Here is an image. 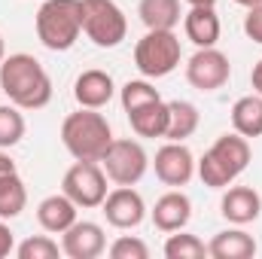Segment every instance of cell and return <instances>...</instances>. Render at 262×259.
I'll return each mask as SVG.
<instances>
[{"instance_id":"obj_1","label":"cell","mask_w":262,"mask_h":259,"mask_svg":"<svg viewBox=\"0 0 262 259\" xmlns=\"http://www.w3.org/2000/svg\"><path fill=\"white\" fill-rule=\"evenodd\" d=\"M0 89L9 104L21 110H43L52 101V79L46 67L28 52L6 55L0 61Z\"/></svg>"},{"instance_id":"obj_2","label":"cell","mask_w":262,"mask_h":259,"mask_svg":"<svg viewBox=\"0 0 262 259\" xmlns=\"http://www.w3.org/2000/svg\"><path fill=\"white\" fill-rule=\"evenodd\" d=\"M250 159H253V149H250V140L247 137H241L238 131L220 134L213 140V146L195 162V174L201 177L204 186L226 189V186H232L247 171Z\"/></svg>"},{"instance_id":"obj_3","label":"cell","mask_w":262,"mask_h":259,"mask_svg":"<svg viewBox=\"0 0 262 259\" xmlns=\"http://www.w3.org/2000/svg\"><path fill=\"white\" fill-rule=\"evenodd\" d=\"M61 143L76 162H101L113 143V128L104 113L79 107L61 122Z\"/></svg>"},{"instance_id":"obj_4","label":"cell","mask_w":262,"mask_h":259,"mask_svg":"<svg viewBox=\"0 0 262 259\" xmlns=\"http://www.w3.org/2000/svg\"><path fill=\"white\" fill-rule=\"evenodd\" d=\"M37 40L49 52H67L82 34V0H43L37 9Z\"/></svg>"},{"instance_id":"obj_5","label":"cell","mask_w":262,"mask_h":259,"mask_svg":"<svg viewBox=\"0 0 262 259\" xmlns=\"http://www.w3.org/2000/svg\"><path fill=\"white\" fill-rule=\"evenodd\" d=\"M183 49L174 31H146L134 46V67L146 79H162L180 67Z\"/></svg>"},{"instance_id":"obj_6","label":"cell","mask_w":262,"mask_h":259,"mask_svg":"<svg viewBox=\"0 0 262 259\" xmlns=\"http://www.w3.org/2000/svg\"><path fill=\"white\" fill-rule=\"evenodd\" d=\"M82 34L98 49H116L128 37V18L116 0H82Z\"/></svg>"},{"instance_id":"obj_7","label":"cell","mask_w":262,"mask_h":259,"mask_svg":"<svg viewBox=\"0 0 262 259\" xmlns=\"http://www.w3.org/2000/svg\"><path fill=\"white\" fill-rule=\"evenodd\" d=\"M101 168H104L107 180H113L116 186H134L143 180V174L149 168V156L140 140L113 137V143L107 146V153L101 159Z\"/></svg>"},{"instance_id":"obj_8","label":"cell","mask_w":262,"mask_h":259,"mask_svg":"<svg viewBox=\"0 0 262 259\" xmlns=\"http://www.w3.org/2000/svg\"><path fill=\"white\" fill-rule=\"evenodd\" d=\"M61 192L76 204V207H101L107 198V174L101 168V162H73L64 171L61 180Z\"/></svg>"},{"instance_id":"obj_9","label":"cell","mask_w":262,"mask_h":259,"mask_svg":"<svg viewBox=\"0 0 262 259\" xmlns=\"http://www.w3.org/2000/svg\"><path fill=\"white\" fill-rule=\"evenodd\" d=\"M229 76H232L229 55L220 52L216 46L195 49V55L186 61V82L198 92H216L229 82Z\"/></svg>"},{"instance_id":"obj_10","label":"cell","mask_w":262,"mask_h":259,"mask_svg":"<svg viewBox=\"0 0 262 259\" xmlns=\"http://www.w3.org/2000/svg\"><path fill=\"white\" fill-rule=\"evenodd\" d=\"M152 168H156V177L165 186L180 189V186H186L195 177V156L186 146V140H168L165 146L156 149Z\"/></svg>"},{"instance_id":"obj_11","label":"cell","mask_w":262,"mask_h":259,"mask_svg":"<svg viewBox=\"0 0 262 259\" xmlns=\"http://www.w3.org/2000/svg\"><path fill=\"white\" fill-rule=\"evenodd\" d=\"M101 207H104V217L113 229H137L146 217L143 195L134 186H116L113 192H107Z\"/></svg>"},{"instance_id":"obj_12","label":"cell","mask_w":262,"mask_h":259,"mask_svg":"<svg viewBox=\"0 0 262 259\" xmlns=\"http://www.w3.org/2000/svg\"><path fill=\"white\" fill-rule=\"evenodd\" d=\"M104 250H107L104 226L92 220H76L61 238V253L70 259H98Z\"/></svg>"},{"instance_id":"obj_13","label":"cell","mask_w":262,"mask_h":259,"mask_svg":"<svg viewBox=\"0 0 262 259\" xmlns=\"http://www.w3.org/2000/svg\"><path fill=\"white\" fill-rule=\"evenodd\" d=\"M113 95H116V82H113V76H110L107 70H101V67L82 70V73L76 76V82H73V98H76V104H79V107H89V110L107 107V104L113 101Z\"/></svg>"},{"instance_id":"obj_14","label":"cell","mask_w":262,"mask_h":259,"mask_svg":"<svg viewBox=\"0 0 262 259\" xmlns=\"http://www.w3.org/2000/svg\"><path fill=\"white\" fill-rule=\"evenodd\" d=\"M149 217H152V226L159 232H168V235L180 232L192 220V201H189V195L180 192V189H168L162 198H156Z\"/></svg>"},{"instance_id":"obj_15","label":"cell","mask_w":262,"mask_h":259,"mask_svg":"<svg viewBox=\"0 0 262 259\" xmlns=\"http://www.w3.org/2000/svg\"><path fill=\"white\" fill-rule=\"evenodd\" d=\"M220 213L232 223V226H247L253 220H259L262 213V195L253 186H226L223 201H220Z\"/></svg>"},{"instance_id":"obj_16","label":"cell","mask_w":262,"mask_h":259,"mask_svg":"<svg viewBox=\"0 0 262 259\" xmlns=\"http://www.w3.org/2000/svg\"><path fill=\"white\" fill-rule=\"evenodd\" d=\"M183 31L195 49H207V46L220 43L223 25H220V15L213 6H189V12L183 15Z\"/></svg>"},{"instance_id":"obj_17","label":"cell","mask_w":262,"mask_h":259,"mask_svg":"<svg viewBox=\"0 0 262 259\" xmlns=\"http://www.w3.org/2000/svg\"><path fill=\"white\" fill-rule=\"evenodd\" d=\"M76 204L67 198L64 192H55V195H46L40 204H37V223L43 232L49 235H64L67 229L76 223Z\"/></svg>"},{"instance_id":"obj_18","label":"cell","mask_w":262,"mask_h":259,"mask_svg":"<svg viewBox=\"0 0 262 259\" xmlns=\"http://www.w3.org/2000/svg\"><path fill=\"white\" fill-rule=\"evenodd\" d=\"M207 256L213 259H253L256 256V238L250 232L238 229H223L210 238L207 244Z\"/></svg>"},{"instance_id":"obj_19","label":"cell","mask_w":262,"mask_h":259,"mask_svg":"<svg viewBox=\"0 0 262 259\" xmlns=\"http://www.w3.org/2000/svg\"><path fill=\"white\" fill-rule=\"evenodd\" d=\"M137 15L146 31H174L183 18L180 0H140Z\"/></svg>"},{"instance_id":"obj_20","label":"cell","mask_w":262,"mask_h":259,"mask_svg":"<svg viewBox=\"0 0 262 259\" xmlns=\"http://www.w3.org/2000/svg\"><path fill=\"white\" fill-rule=\"evenodd\" d=\"M201 125V113L192 101H168V128L165 140H189Z\"/></svg>"},{"instance_id":"obj_21","label":"cell","mask_w":262,"mask_h":259,"mask_svg":"<svg viewBox=\"0 0 262 259\" xmlns=\"http://www.w3.org/2000/svg\"><path fill=\"white\" fill-rule=\"evenodd\" d=\"M232 128L241 137H262V95H244L232 104Z\"/></svg>"},{"instance_id":"obj_22","label":"cell","mask_w":262,"mask_h":259,"mask_svg":"<svg viewBox=\"0 0 262 259\" xmlns=\"http://www.w3.org/2000/svg\"><path fill=\"white\" fill-rule=\"evenodd\" d=\"M131 131L137 137H165L168 128V101H152L140 110L128 113Z\"/></svg>"},{"instance_id":"obj_23","label":"cell","mask_w":262,"mask_h":259,"mask_svg":"<svg viewBox=\"0 0 262 259\" xmlns=\"http://www.w3.org/2000/svg\"><path fill=\"white\" fill-rule=\"evenodd\" d=\"M28 207V189L18 171L0 177V220H15Z\"/></svg>"},{"instance_id":"obj_24","label":"cell","mask_w":262,"mask_h":259,"mask_svg":"<svg viewBox=\"0 0 262 259\" xmlns=\"http://www.w3.org/2000/svg\"><path fill=\"white\" fill-rule=\"evenodd\" d=\"M119 101H122V110H125V113H134V110H140V107H146V104H152V101H162V95H159V89L143 76V79H128V82L119 89Z\"/></svg>"},{"instance_id":"obj_25","label":"cell","mask_w":262,"mask_h":259,"mask_svg":"<svg viewBox=\"0 0 262 259\" xmlns=\"http://www.w3.org/2000/svg\"><path fill=\"white\" fill-rule=\"evenodd\" d=\"M165 256L168 259H204L207 256V244L198 238V235H189V232H171L168 241H165Z\"/></svg>"},{"instance_id":"obj_26","label":"cell","mask_w":262,"mask_h":259,"mask_svg":"<svg viewBox=\"0 0 262 259\" xmlns=\"http://www.w3.org/2000/svg\"><path fill=\"white\" fill-rule=\"evenodd\" d=\"M25 116L15 104H0V149H12L25 137Z\"/></svg>"},{"instance_id":"obj_27","label":"cell","mask_w":262,"mask_h":259,"mask_svg":"<svg viewBox=\"0 0 262 259\" xmlns=\"http://www.w3.org/2000/svg\"><path fill=\"white\" fill-rule=\"evenodd\" d=\"M58 253H61V247L49 235H31V238H25L15 247V256L18 259H55Z\"/></svg>"},{"instance_id":"obj_28","label":"cell","mask_w":262,"mask_h":259,"mask_svg":"<svg viewBox=\"0 0 262 259\" xmlns=\"http://www.w3.org/2000/svg\"><path fill=\"white\" fill-rule=\"evenodd\" d=\"M110 256L113 259H149V247L137 235H119L110 244Z\"/></svg>"},{"instance_id":"obj_29","label":"cell","mask_w":262,"mask_h":259,"mask_svg":"<svg viewBox=\"0 0 262 259\" xmlns=\"http://www.w3.org/2000/svg\"><path fill=\"white\" fill-rule=\"evenodd\" d=\"M244 34L253 43H262V3L247 9V15H244Z\"/></svg>"},{"instance_id":"obj_30","label":"cell","mask_w":262,"mask_h":259,"mask_svg":"<svg viewBox=\"0 0 262 259\" xmlns=\"http://www.w3.org/2000/svg\"><path fill=\"white\" fill-rule=\"evenodd\" d=\"M15 250V238H12V229L6 220H0V259H6Z\"/></svg>"},{"instance_id":"obj_31","label":"cell","mask_w":262,"mask_h":259,"mask_svg":"<svg viewBox=\"0 0 262 259\" xmlns=\"http://www.w3.org/2000/svg\"><path fill=\"white\" fill-rule=\"evenodd\" d=\"M12 171H18L15 162H12V156H9L6 149H0V177H6V174H12Z\"/></svg>"},{"instance_id":"obj_32","label":"cell","mask_w":262,"mask_h":259,"mask_svg":"<svg viewBox=\"0 0 262 259\" xmlns=\"http://www.w3.org/2000/svg\"><path fill=\"white\" fill-rule=\"evenodd\" d=\"M250 85H253V92L262 95V58L253 64V73H250Z\"/></svg>"},{"instance_id":"obj_33","label":"cell","mask_w":262,"mask_h":259,"mask_svg":"<svg viewBox=\"0 0 262 259\" xmlns=\"http://www.w3.org/2000/svg\"><path fill=\"white\" fill-rule=\"evenodd\" d=\"M189 6H216V0H186Z\"/></svg>"},{"instance_id":"obj_34","label":"cell","mask_w":262,"mask_h":259,"mask_svg":"<svg viewBox=\"0 0 262 259\" xmlns=\"http://www.w3.org/2000/svg\"><path fill=\"white\" fill-rule=\"evenodd\" d=\"M238 6H244V9H250V6H259L262 0H235Z\"/></svg>"},{"instance_id":"obj_35","label":"cell","mask_w":262,"mask_h":259,"mask_svg":"<svg viewBox=\"0 0 262 259\" xmlns=\"http://www.w3.org/2000/svg\"><path fill=\"white\" fill-rule=\"evenodd\" d=\"M6 58V46H3V37H0V61Z\"/></svg>"}]
</instances>
